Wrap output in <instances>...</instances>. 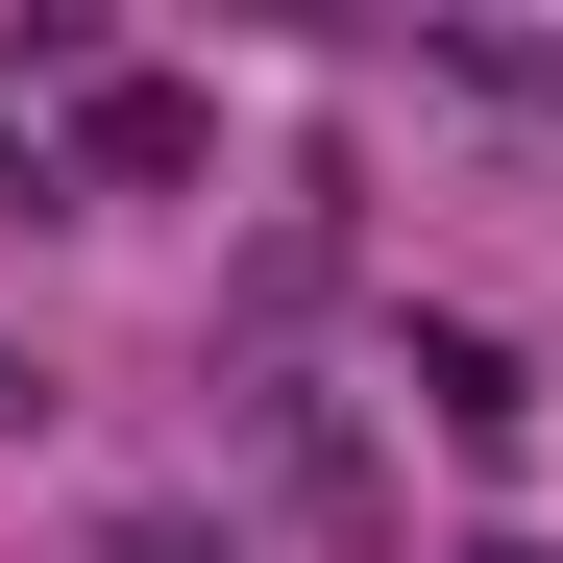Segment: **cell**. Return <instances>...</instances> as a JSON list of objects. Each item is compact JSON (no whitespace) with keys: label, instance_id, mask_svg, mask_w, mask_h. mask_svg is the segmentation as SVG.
<instances>
[{"label":"cell","instance_id":"obj_1","mask_svg":"<svg viewBox=\"0 0 563 563\" xmlns=\"http://www.w3.org/2000/svg\"><path fill=\"white\" fill-rule=\"evenodd\" d=\"M490 563H515V539H490Z\"/></svg>","mask_w":563,"mask_h":563}]
</instances>
